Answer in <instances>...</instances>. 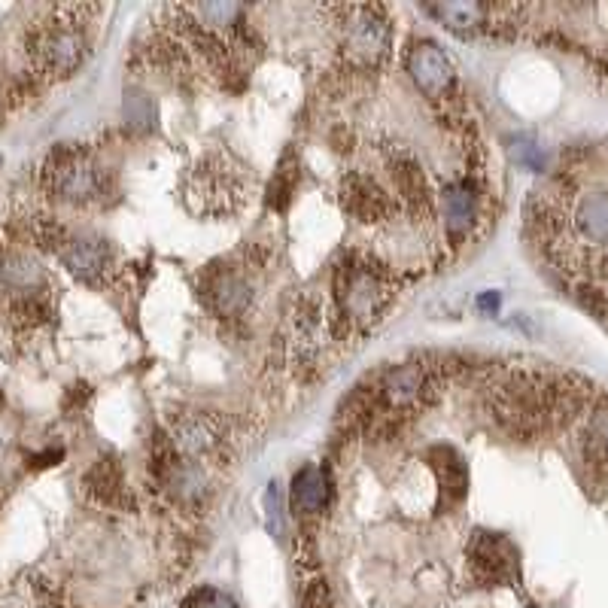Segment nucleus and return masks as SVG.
<instances>
[{
  "mask_svg": "<svg viewBox=\"0 0 608 608\" xmlns=\"http://www.w3.org/2000/svg\"><path fill=\"white\" fill-rule=\"evenodd\" d=\"M426 13H432L453 31H478L496 10L481 4H435V7H426Z\"/></svg>",
  "mask_w": 608,
  "mask_h": 608,
  "instance_id": "dca6fc26",
  "label": "nucleus"
},
{
  "mask_svg": "<svg viewBox=\"0 0 608 608\" xmlns=\"http://www.w3.org/2000/svg\"><path fill=\"white\" fill-rule=\"evenodd\" d=\"M86 490L89 496H95L104 505H113L125 496V481H122V469L113 460H98L89 475H86Z\"/></svg>",
  "mask_w": 608,
  "mask_h": 608,
  "instance_id": "f3484780",
  "label": "nucleus"
},
{
  "mask_svg": "<svg viewBox=\"0 0 608 608\" xmlns=\"http://www.w3.org/2000/svg\"><path fill=\"white\" fill-rule=\"evenodd\" d=\"M344 207L359 222H380V219H387L390 210H393L387 192L380 189L374 180L362 177V174H353V177L344 180Z\"/></svg>",
  "mask_w": 608,
  "mask_h": 608,
  "instance_id": "9b49d317",
  "label": "nucleus"
},
{
  "mask_svg": "<svg viewBox=\"0 0 608 608\" xmlns=\"http://www.w3.org/2000/svg\"><path fill=\"white\" fill-rule=\"evenodd\" d=\"M444 219L450 238L469 235V228L478 219V192L469 180H453L444 186Z\"/></svg>",
  "mask_w": 608,
  "mask_h": 608,
  "instance_id": "f8f14e48",
  "label": "nucleus"
},
{
  "mask_svg": "<svg viewBox=\"0 0 608 608\" xmlns=\"http://www.w3.org/2000/svg\"><path fill=\"white\" fill-rule=\"evenodd\" d=\"M0 280H4L10 289L22 292V295H37L43 289V271L34 259L22 256V253H4L0 250Z\"/></svg>",
  "mask_w": 608,
  "mask_h": 608,
  "instance_id": "2eb2a0df",
  "label": "nucleus"
},
{
  "mask_svg": "<svg viewBox=\"0 0 608 608\" xmlns=\"http://www.w3.org/2000/svg\"><path fill=\"white\" fill-rule=\"evenodd\" d=\"M0 405H4V393H0Z\"/></svg>",
  "mask_w": 608,
  "mask_h": 608,
  "instance_id": "412c9836",
  "label": "nucleus"
},
{
  "mask_svg": "<svg viewBox=\"0 0 608 608\" xmlns=\"http://www.w3.org/2000/svg\"><path fill=\"white\" fill-rule=\"evenodd\" d=\"M58 256L70 274L86 283H107L113 274V250L98 238H67Z\"/></svg>",
  "mask_w": 608,
  "mask_h": 608,
  "instance_id": "6e6552de",
  "label": "nucleus"
},
{
  "mask_svg": "<svg viewBox=\"0 0 608 608\" xmlns=\"http://www.w3.org/2000/svg\"><path fill=\"white\" fill-rule=\"evenodd\" d=\"M253 295H256L253 280L235 268L216 271L207 283V298L219 317H244L253 308Z\"/></svg>",
  "mask_w": 608,
  "mask_h": 608,
  "instance_id": "1a4fd4ad",
  "label": "nucleus"
},
{
  "mask_svg": "<svg viewBox=\"0 0 608 608\" xmlns=\"http://www.w3.org/2000/svg\"><path fill=\"white\" fill-rule=\"evenodd\" d=\"M222 444V423L210 414H183L171 426V450L180 460H201Z\"/></svg>",
  "mask_w": 608,
  "mask_h": 608,
  "instance_id": "0eeeda50",
  "label": "nucleus"
},
{
  "mask_svg": "<svg viewBox=\"0 0 608 608\" xmlns=\"http://www.w3.org/2000/svg\"><path fill=\"white\" fill-rule=\"evenodd\" d=\"M408 73L411 80L417 83V89L429 98V101H444L450 98L453 86H456V76H453V64L450 58L432 43V40H420L411 46L408 58Z\"/></svg>",
  "mask_w": 608,
  "mask_h": 608,
  "instance_id": "39448f33",
  "label": "nucleus"
},
{
  "mask_svg": "<svg viewBox=\"0 0 608 608\" xmlns=\"http://www.w3.org/2000/svg\"><path fill=\"white\" fill-rule=\"evenodd\" d=\"M390 283L384 274L374 271L371 265H347L338 274V298L341 314L353 326H368L384 314L390 301Z\"/></svg>",
  "mask_w": 608,
  "mask_h": 608,
  "instance_id": "7ed1b4c3",
  "label": "nucleus"
},
{
  "mask_svg": "<svg viewBox=\"0 0 608 608\" xmlns=\"http://www.w3.org/2000/svg\"><path fill=\"white\" fill-rule=\"evenodd\" d=\"M344 46L353 61L377 64L390 55L393 31L384 7H350L344 25Z\"/></svg>",
  "mask_w": 608,
  "mask_h": 608,
  "instance_id": "20e7f679",
  "label": "nucleus"
},
{
  "mask_svg": "<svg viewBox=\"0 0 608 608\" xmlns=\"http://www.w3.org/2000/svg\"><path fill=\"white\" fill-rule=\"evenodd\" d=\"M183 608H238V602L228 596V593L216 590V587H204V590H195L183 602Z\"/></svg>",
  "mask_w": 608,
  "mask_h": 608,
  "instance_id": "6ab92c4d",
  "label": "nucleus"
},
{
  "mask_svg": "<svg viewBox=\"0 0 608 608\" xmlns=\"http://www.w3.org/2000/svg\"><path fill=\"white\" fill-rule=\"evenodd\" d=\"M43 186L67 204H95L104 198L107 180L83 149L70 143L55 146L43 162Z\"/></svg>",
  "mask_w": 608,
  "mask_h": 608,
  "instance_id": "f03ea898",
  "label": "nucleus"
},
{
  "mask_svg": "<svg viewBox=\"0 0 608 608\" xmlns=\"http://www.w3.org/2000/svg\"><path fill=\"white\" fill-rule=\"evenodd\" d=\"M0 165H4V159H0Z\"/></svg>",
  "mask_w": 608,
  "mask_h": 608,
  "instance_id": "4be33fe9",
  "label": "nucleus"
},
{
  "mask_svg": "<svg viewBox=\"0 0 608 608\" xmlns=\"http://www.w3.org/2000/svg\"><path fill=\"white\" fill-rule=\"evenodd\" d=\"M469 563L481 581H499L514 566V548L496 532H478L469 548Z\"/></svg>",
  "mask_w": 608,
  "mask_h": 608,
  "instance_id": "9d476101",
  "label": "nucleus"
},
{
  "mask_svg": "<svg viewBox=\"0 0 608 608\" xmlns=\"http://www.w3.org/2000/svg\"><path fill=\"white\" fill-rule=\"evenodd\" d=\"M268 529L274 532L277 539L286 536V520H283V496L277 490V484H271L268 490Z\"/></svg>",
  "mask_w": 608,
  "mask_h": 608,
  "instance_id": "aec40b11",
  "label": "nucleus"
},
{
  "mask_svg": "<svg viewBox=\"0 0 608 608\" xmlns=\"http://www.w3.org/2000/svg\"><path fill=\"white\" fill-rule=\"evenodd\" d=\"M435 472H438V484H441V493L450 499V502H460L469 490V469L463 463V456L456 453L453 447H438L435 453Z\"/></svg>",
  "mask_w": 608,
  "mask_h": 608,
  "instance_id": "4468645a",
  "label": "nucleus"
},
{
  "mask_svg": "<svg viewBox=\"0 0 608 608\" xmlns=\"http://www.w3.org/2000/svg\"><path fill=\"white\" fill-rule=\"evenodd\" d=\"M432 374L420 362H405L399 368H390L380 380V396H384L387 408L393 411H411L432 393Z\"/></svg>",
  "mask_w": 608,
  "mask_h": 608,
  "instance_id": "423d86ee",
  "label": "nucleus"
},
{
  "mask_svg": "<svg viewBox=\"0 0 608 608\" xmlns=\"http://www.w3.org/2000/svg\"><path fill=\"white\" fill-rule=\"evenodd\" d=\"M92 7H55L49 10V22H40L28 34V58L34 70L46 80H67L89 58L86 16Z\"/></svg>",
  "mask_w": 608,
  "mask_h": 608,
  "instance_id": "f257e3e1",
  "label": "nucleus"
},
{
  "mask_svg": "<svg viewBox=\"0 0 608 608\" xmlns=\"http://www.w3.org/2000/svg\"><path fill=\"white\" fill-rule=\"evenodd\" d=\"M393 177L399 183V192L405 201H411L414 207L426 204L429 201V189H426V177H423V168L411 159V156H399L396 165H393Z\"/></svg>",
  "mask_w": 608,
  "mask_h": 608,
  "instance_id": "a211bd4d",
  "label": "nucleus"
},
{
  "mask_svg": "<svg viewBox=\"0 0 608 608\" xmlns=\"http://www.w3.org/2000/svg\"><path fill=\"white\" fill-rule=\"evenodd\" d=\"M332 487L320 466H304L292 478V508L301 514H320L329 505Z\"/></svg>",
  "mask_w": 608,
  "mask_h": 608,
  "instance_id": "ddd939ff",
  "label": "nucleus"
}]
</instances>
